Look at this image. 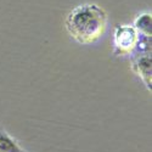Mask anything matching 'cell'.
I'll list each match as a JSON object with an SVG mask.
<instances>
[{
	"label": "cell",
	"mask_w": 152,
	"mask_h": 152,
	"mask_svg": "<svg viewBox=\"0 0 152 152\" xmlns=\"http://www.w3.org/2000/svg\"><path fill=\"white\" fill-rule=\"evenodd\" d=\"M65 24L74 40L80 44H91L105 33L107 15L97 5H83L71 12Z\"/></svg>",
	"instance_id": "obj_1"
},
{
	"label": "cell",
	"mask_w": 152,
	"mask_h": 152,
	"mask_svg": "<svg viewBox=\"0 0 152 152\" xmlns=\"http://www.w3.org/2000/svg\"><path fill=\"white\" fill-rule=\"evenodd\" d=\"M137 40V32L132 26H118L115 31V55H130Z\"/></svg>",
	"instance_id": "obj_2"
},
{
	"label": "cell",
	"mask_w": 152,
	"mask_h": 152,
	"mask_svg": "<svg viewBox=\"0 0 152 152\" xmlns=\"http://www.w3.org/2000/svg\"><path fill=\"white\" fill-rule=\"evenodd\" d=\"M132 62L134 72L140 77L144 82L145 86L151 91L152 89V57L150 54L147 55H133Z\"/></svg>",
	"instance_id": "obj_3"
},
{
	"label": "cell",
	"mask_w": 152,
	"mask_h": 152,
	"mask_svg": "<svg viewBox=\"0 0 152 152\" xmlns=\"http://www.w3.org/2000/svg\"><path fill=\"white\" fill-rule=\"evenodd\" d=\"M0 152H26L3 128H0Z\"/></svg>",
	"instance_id": "obj_4"
},
{
	"label": "cell",
	"mask_w": 152,
	"mask_h": 152,
	"mask_svg": "<svg viewBox=\"0 0 152 152\" xmlns=\"http://www.w3.org/2000/svg\"><path fill=\"white\" fill-rule=\"evenodd\" d=\"M133 27L137 32V34L152 37V16H151V14L140 15L135 20Z\"/></svg>",
	"instance_id": "obj_5"
},
{
	"label": "cell",
	"mask_w": 152,
	"mask_h": 152,
	"mask_svg": "<svg viewBox=\"0 0 152 152\" xmlns=\"http://www.w3.org/2000/svg\"><path fill=\"white\" fill-rule=\"evenodd\" d=\"M151 44H152V37L137 34V40H136L135 48L132 54L133 55H147V54L151 55V49H152Z\"/></svg>",
	"instance_id": "obj_6"
}]
</instances>
